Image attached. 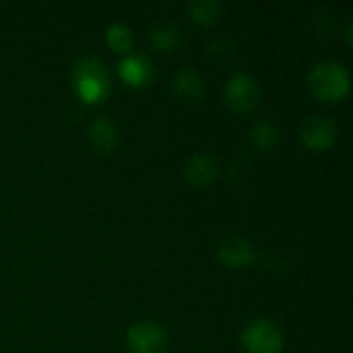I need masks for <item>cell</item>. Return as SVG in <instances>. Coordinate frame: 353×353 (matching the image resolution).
I'll return each instance as SVG.
<instances>
[{
    "label": "cell",
    "mask_w": 353,
    "mask_h": 353,
    "mask_svg": "<svg viewBox=\"0 0 353 353\" xmlns=\"http://www.w3.org/2000/svg\"><path fill=\"white\" fill-rule=\"evenodd\" d=\"M126 345L132 353H165L168 333L155 321H139L128 329Z\"/></svg>",
    "instance_id": "obj_6"
},
{
    "label": "cell",
    "mask_w": 353,
    "mask_h": 353,
    "mask_svg": "<svg viewBox=\"0 0 353 353\" xmlns=\"http://www.w3.org/2000/svg\"><path fill=\"white\" fill-rule=\"evenodd\" d=\"M70 79L77 95L87 103H97L105 99L112 87L108 64L97 56H81L72 64Z\"/></svg>",
    "instance_id": "obj_2"
},
{
    "label": "cell",
    "mask_w": 353,
    "mask_h": 353,
    "mask_svg": "<svg viewBox=\"0 0 353 353\" xmlns=\"http://www.w3.org/2000/svg\"><path fill=\"white\" fill-rule=\"evenodd\" d=\"M242 343L248 353H283L285 337L275 323L267 319H256L244 327Z\"/></svg>",
    "instance_id": "obj_3"
},
{
    "label": "cell",
    "mask_w": 353,
    "mask_h": 353,
    "mask_svg": "<svg viewBox=\"0 0 353 353\" xmlns=\"http://www.w3.org/2000/svg\"><path fill=\"white\" fill-rule=\"evenodd\" d=\"M105 41H108V46L114 52H118V54H130V50L134 46V35H132V29L128 25L114 23L105 31Z\"/></svg>",
    "instance_id": "obj_15"
},
{
    "label": "cell",
    "mask_w": 353,
    "mask_h": 353,
    "mask_svg": "<svg viewBox=\"0 0 353 353\" xmlns=\"http://www.w3.org/2000/svg\"><path fill=\"white\" fill-rule=\"evenodd\" d=\"M217 259L221 261L223 267L234 269V271H242L254 263L256 250H254L250 240H246L242 236H228L217 246Z\"/></svg>",
    "instance_id": "obj_7"
},
{
    "label": "cell",
    "mask_w": 353,
    "mask_h": 353,
    "mask_svg": "<svg viewBox=\"0 0 353 353\" xmlns=\"http://www.w3.org/2000/svg\"><path fill=\"white\" fill-rule=\"evenodd\" d=\"M118 72L130 87H147L155 79V66L145 54H126L118 64Z\"/></svg>",
    "instance_id": "obj_10"
},
{
    "label": "cell",
    "mask_w": 353,
    "mask_h": 353,
    "mask_svg": "<svg viewBox=\"0 0 353 353\" xmlns=\"http://www.w3.org/2000/svg\"><path fill=\"white\" fill-rule=\"evenodd\" d=\"M172 87H174L176 95L186 103H199L207 95V81L192 66L180 68L172 79Z\"/></svg>",
    "instance_id": "obj_9"
},
{
    "label": "cell",
    "mask_w": 353,
    "mask_h": 353,
    "mask_svg": "<svg viewBox=\"0 0 353 353\" xmlns=\"http://www.w3.org/2000/svg\"><path fill=\"white\" fill-rule=\"evenodd\" d=\"M223 95H225V103L236 114H248L261 101V87L256 79L250 77L248 72H236L228 79Z\"/></svg>",
    "instance_id": "obj_4"
},
{
    "label": "cell",
    "mask_w": 353,
    "mask_h": 353,
    "mask_svg": "<svg viewBox=\"0 0 353 353\" xmlns=\"http://www.w3.org/2000/svg\"><path fill=\"white\" fill-rule=\"evenodd\" d=\"M186 8L192 21L201 27H213L221 19V12H223V6L217 0H192Z\"/></svg>",
    "instance_id": "obj_14"
},
{
    "label": "cell",
    "mask_w": 353,
    "mask_h": 353,
    "mask_svg": "<svg viewBox=\"0 0 353 353\" xmlns=\"http://www.w3.org/2000/svg\"><path fill=\"white\" fill-rule=\"evenodd\" d=\"M306 87L316 99L327 101V103H335V101H341L350 95L352 77H350V70L341 62L323 60V62H316L308 70Z\"/></svg>",
    "instance_id": "obj_1"
},
{
    "label": "cell",
    "mask_w": 353,
    "mask_h": 353,
    "mask_svg": "<svg viewBox=\"0 0 353 353\" xmlns=\"http://www.w3.org/2000/svg\"><path fill=\"white\" fill-rule=\"evenodd\" d=\"M219 174H221V163L209 151H201V153L192 155L184 168V178L188 180V184H192L196 188L211 186L213 182H217Z\"/></svg>",
    "instance_id": "obj_8"
},
{
    "label": "cell",
    "mask_w": 353,
    "mask_h": 353,
    "mask_svg": "<svg viewBox=\"0 0 353 353\" xmlns=\"http://www.w3.org/2000/svg\"><path fill=\"white\" fill-rule=\"evenodd\" d=\"M87 139H89V143H91V147H93L95 153L108 155V153H112L116 149V145L120 141V132H118V126L110 118L97 116L89 124Z\"/></svg>",
    "instance_id": "obj_11"
},
{
    "label": "cell",
    "mask_w": 353,
    "mask_h": 353,
    "mask_svg": "<svg viewBox=\"0 0 353 353\" xmlns=\"http://www.w3.org/2000/svg\"><path fill=\"white\" fill-rule=\"evenodd\" d=\"M149 39L157 50L172 52V50H178L184 43V33L176 23L159 21L149 29Z\"/></svg>",
    "instance_id": "obj_12"
},
{
    "label": "cell",
    "mask_w": 353,
    "mask_h": 353,
    "mask_svg": "<svg viewBox=\"0 0 353 353\" xmlns=\"http://www.w3.org/2000/svg\"><path fill=\"white\" fill-rule=\"evenodd\" d=\"M300 141L310 151H329L339 137V126L329 116H308L300 124Z\"/></svg>",
    "instance_id": "obj_5"
},
{
    "label": "cell",
    "mask_w": 353,
    "mask_h": 353,
    "mask_svg": "<svg viewBox=\"0 0 353 353\" xmlns=\"http://www.w3.org/2000/svg\"><path fill=\"white\" fill-rule=\"evenodd\" d=\"M281 141V128L275 120H261L250 130V143L259 151H273Z\"/></svg>",
    "instance_id": "obj_13"
}]
</instances>
